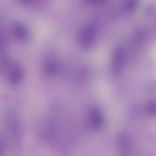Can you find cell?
Masks as SVG:
<instances>
[{"label": "cell", "mask_w": 156, "mask_h": 156, "mask_svg": "<svg viewBox=\"0 0 156 156\" xmlns=\"http://www.w3.org/2000/svg\"><path fill=\"white\" fill-rule=\"evenodd\" d=\"M98 31V26L95 23L87 26L82 31L80 37V43L81 47L87 48L93 44L95 40Z\"/></svg>", "instance_id": "1"}, {"label": "cell", "mask_w": 156, "mask_h": 156, "mask_svg": "<svg viewBox=\"0 0 156 156\" xmlns=\"http://www.w3.org/2000/svg\"><path fill=\"white\" fill-rule=\"evenodd\" d=\"M124 60V54L121 48H116L112 55L111 69L115 74H118L122 69Z\"/></svg>", "instance_id": "2"}, {"label": "cell", "mask_w": 156, "mask_h": 156, "mask_svg": "<svg viewBox=\"0 0 156 156\" xmlns=\"http://www.w3.org/2000/svg\"><path fill=\"white\" fill-rule=\"evenodd\" d=\"M8 79L10 82L13 84H16L21 80L23 76V71L20 65L15 63L8 65L7 63Z\"/></svg>", "instance_id": "3"}, {"label": "cell", "mask_w": 156, "mask_h": 156, "mask_svg": "<svg viewBox=\"0 0 156 156\" xmlns=\"http://www.w3.org/2000/svg\"><path fill=\"white\" fill-rule=\"evenodd\" d=\"M42 65L44 71L49 76H54L59 71V64L53 57L50 56L46 57L43 61Z\"/></svg>", "instance_id": "4"}, {"label": "cell", "mask_w": 156, "mask_h": 156, "mask_svg": "<svg viewBox=\"0 0 156 156\" xmlns=\"http://www.w3.org/2000/svg\"><path fill=\"white\" fill-rule=\"evenodd\" d=\"M89 123L92 127L98 129L101 126L103 123V117L101 111L98 108H92L88 114Z\"/></svg>", "instance_id": "5"}, {"label": "cell", "mask_w": 156, "mask_h": 156, "mask_svg": "<svg viewBox=\"0 0 156 156\" xmlns=\"http://www.w3.org/2000/svg\"><path fill=\"white\" fill-rule=\"evenodd\" d=\"M13 32L15 37L17 40L22 42L27 40V31L22 25L20 24L15 25L13 27Z\"/></svg>", "instance_id": "6"}, {"label": "cell", "mask_w": 156, "mask_h": 156, "mask_svg": "<svg viewBox=\"0 0 156 156\" xmlns=\"http://www.w3.org/2000/svg\"><path fill=\"white\" fill-rule=\"evenodd\" d=\"M137 5L136 0H125L122 6V10L125 12L133 10Z\"/></svg>", "instance_id": "7"}, {"label": "cell", "mask_w": 156, "mask_h": 156, "mask_svg": "<svg viewBox=\"0 0 156 156\" xmlns=\"http://www.w3.org/2000/svg\"><path fill=\"white\" fill-rule=\"evenodd\" d=\"M87 2L94 4L101 2L105 0H85Z\"/></svg>", "instance_id": "8"}, {"label": "cell", "mask_w": 156, "mask_h": 156, "mask_svg": "<svg viewBox=\"0 0 156 156\" xmlns=\"http://www.w3.org/2000/svg\"><path fill=\"white\" fill-rule=\"evenodd\" d=\"M22 0L24 2H28L30 0Z\"/></svg>", "instance_id": "9"}]
</instances>
